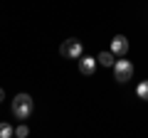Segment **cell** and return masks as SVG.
I'll use <instances>...</instances> for the list:
<instances>
[{"label":"cell","instance_id":"cell-1","mask_svg":"<svg viewBox=\"0 0 148 138\" xmlns=\"http://www.w3.org/2000/svg\"><path fill=\"white\" fill-rule=\"evenodd\" d=\"M32 109H35V104H32L30 94H17L15 99H12V116L20 118V121H25V118L30 116Z\"/></svg>","mask_w":148,"mask_h":138},{"label":"cell","instance_id":"cell-2","mask_svg":"<svg viewBox=\"0 0 148 138\" xmlns=\"http://www.w3.org/2000/svg\"><path fill=\"white\" fill-rule=\"evenodd\" d=\"M131 77H133V62H128L126 57H119V62L114 64V79L119 84H126V81H131Z\"/></svg>","mask_w":148,"mask_h":138},{"label":"cell","instance_id":"cell-3","mask_svg":"<svg viewBox=\"0 0 148 138\" xmlns=\"http://www.w3.org/2000/svg\"><path fill=\"white\" fill-rule=\"evenodd\" d=\"M82 52H84V44L79 42L77 37H69L62 42V47H59V54L62 57H69V59H79Z\"/></svg>","mask_w":148,"mask_h":138},{"label":"cell","instance_id":"cell-4","mask_svg":"<svg viewBox=\"0 0 148 138\" xmlns=\"http://www.w3.org/2000/svg\"><path fill=\"white\" fill-rule=\"evenodd\" d=\"M111 52L119 54V57H126V52H128V40L123 37V35H116V37L111 40Z\"/></svg>","mask_w":148,"mask_h":138},{"label":"cell","instance_id":"cell-5","mask_svg":"<svg viewBox=\"0 0 148 138\" xmlns=\"http://www.w3.org/2000/svg\"><path fill=\"white\" fill-rule=\"evenodd\" d=\"M96 57H89V54H84V57H79V72L82 74H94V69H96Z\"/></svg>","mask_w":148,"mask_h":138},{"label":"cell","instance_id":"cell-6","mask_svg":"<svg viewBox=\"0 0 148 138\" xmlns=\"http://www.w3.org/2000/svg\"><path fill=\"white\" fill-rule=\"evenodd\" d=\"M96 62H99L101 67H114V64H116V62H114V52H111V49H109V52H101L99 57H96Z\"/></svg>","mask_w":148,"mask_h":138},{"label":"cell","instance_id":"cell-7","mask_svg":"<svg viewBox=\"0 0 148 138\" xmlns=\"http://www.w3.org/2000/svg\"><path fill=\"white\" fill-rule=\"evenodd\" d=\"M136 94H138V99H141V101H148V79H143L141 84L136 86Z\"/></svg>","mask_w":148,"mask_h":138},{"label":"cell","instance_id":"cell-8","mask_svg":"<svg viewBox=\"0 0 148 138\" xmlns=\"http://www.w3.org/2000/svg\"><path fill=\"white\" fill-rule=\"evenodd\" d=\"M10 136H15V128L8 121H0V138H10Z\"/></svg>","mask_w":148,"mask_h":138},{"label":"cell","instance_id":"cell-9","mask_svg":"<svg viewBox=\"0 0 148 138\" xmlns=\"http://www.w3.org/2000/svg\"><path fill=\"white\" fill-rule=\"evenodd\" d=\"M15 136H17V138H27V136H30V128L22 123V126H17V128H15Z\"/></svg>","mask_w":148,"mask_h":138},{"label":"cell","instance_id":"cell-10","mask_svg":"<svg viewBox=\"0 0 148 138\" xmlns=\"http://www.w3.org/2000/svg\"><path fill=\"white\" fill-rule=\"evenodd\" d=\"M0 101H5V89L0 86Z\"/></svg>","mask_w":148,"mask_h":138}]
</instances>
